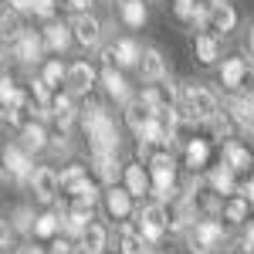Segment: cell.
Listing matches in <instances>:
<instances>
[{"label":"cell","instance_id":"cell-35","mask_svg":"<svg viewBox=\"0 0 254 254\" xmlns=\"http://www.w3.org/2000/svg\"><path fill=\"white\" fill-rule=\"evenodd\" d=\"M210 129H214V136H217V139H231L237 126H234V119L227 116V112H217V116L210 119Z\"/></svg>","mask_w":254,"mask_h":254},{"label":"cell","instance_id":"cell-17","mask_svg":"<svg viewBox=\"0 0 254 254\" xmlns=\"http://www.w3.org/2000/svg\"><path fill=\"white\" fill-rule=\"evenodd\" d=\"M224 166L234 173V170H248L251 166V149H244L241 142H224Z\"/></svg>","mask_w":254,"mask_h":254},{"label":"cell","instance_id":"cell-23","mask_svg":"<svg viewBox=\"0 0 254 254\" xmlns=\"http://www.w3.org/2000/svg\"><path fill=\"white\" fill-rule=\"evenodd\" d=\"M14 55H17L20 61H38L41 58V38H34V34H20V38L14 41Z\"/></svg>","mask_w":254,"mask_h":254},{"label":"cell","instance_id":"cell-41","mask_svg":"<svg viewBox=\"0 0 254 254\" xmlns=\"http://www.w3.org/2000/svg\"><path fill=\"white\" fill-rule=\"evenodd\" d=\"M241 200H248V203L254 200V176L248 180V183H244V187H241Z\"/></svg>","mask_w":254,"mask_h":254},{"label":"cell","instance_id":"cell-44","mask_svg":"<svg viewBox=\"0 0 254 254\" xmlns=\"http://www.w3.org/2000/svg\"><path fill=\"white\" fill-rule=\"evenodd\" d=\"M244 241H248V248H254V220H251V227H248V237Z\"/></svg>","mask_w":254,"mask_h":254},{"label":"cell","instance_id":"cell-14","mask_svg":"<svg viewBox=\"0 0 254 254\" xmlns=\"http://www.w3.org/2000/svg\"><path fill=\"white\" fill-rule=\"evenodd\" d=\"M85 183H88V173H85V166H68V170L58 176V193H64L68 200H71V196L78 193Z\"/></svg>","mask_w":254,"mask_h":254},{"label":"cell","instance_id":"cell-30","mask_svg":"<svg viewBox=\"0 0 254 254\" xmlns=\"http://www.w3.org/2000/svg\"><path fill=\"white\" fill-rule=\"evenodd\" d=\"M102 81H105L109 95H116V98H126V95H129V85H126V78L119 75L116 68H105V71H102Z\"/></svg>","mask_w":254,"mask_h":254},{"label":"cell","instance_id":"cell-16","mask_svg":"<svg viewBox=\"0 0 254 254\" xmlns=\"http://www.w3.org/2000/svg\"><path fill=\"white\" fill-rule=\"evenodd\" d=\"M3 166L17 176V180H27V176H31V159H27V153L17 149V146H7V149H3Z\"/></svg>","mask_w":254,"mask_h":254},{"label":"cell","instance_id":"cell-10","mask_svg":"<svg viewBox=\"0 0 254 254\" xmlns=\"http://www.w3.org/2000/svg\"><path fill=\"white\" fill-rule=\"evenodd\" d=\"M105 61H109V68H112V64H119V68H132V64H139V44L132 38H122L116 48L105 51Z\"/></svg>","mask_w":254,"mask_h":254},{"label":"cell","instance_id":"cell-15","mask_svg":"<svg viewBox=\"0 0 254 254\" xmlns=\"http://www.w3.org/2000/svg\"><path fill=\"white\" fill-rule=\"evenodd\" d=\"M105 207H109V214L116 217V220H126V217L132 214V196L126 193V190H119V187H109Z\"/></svg>","mask_w":254,"mask_h":254},{"label":"cell","instance_id":"cell-37","mask_svg":"<svg viewBox=\"0 0 254 254\" xmlns=\"http://www.w3.org/2000/svg\"><path fill=\"white\" fill-rule=\"evenodd\" d=\"M220 210L227 220H244L248 217V200H241V196H231L227 203H220Z\"/></svg>","mask_w":254,"mask_h":254},{"label":"cell","instance_id":"cell-18","mask_svg":"<svg viewBox=\"0 0 254 254\" xmlns=\"http://www.w3.org/2000/svg\"><path fill=\"white\" fill-rule=\"evenodd\" d=\"M146 190H149V173L142 170V163L126 166V193L129 196H142Z\"/></svg>","mask_w":254,"mask_h":254},{"label":"cell","instance_id":"cell-34","mask_svg":"<svg viewBox=\"0 0 254 254\" xmlns=\"http://www.w3.org/2000/svg\"><path fill=\"white\" fill-rule=\"evenodd\" d=\"M64 71H68V68H64L61 61H48V64H44V75H41V81H44L48 88H61V81H64Z\"/></svg>","mask_w":254,"mask_h":254},{"label":"cell","instance_id":"cell-33","mask_svg":"<svg viewBox=\"0 0 254 254\" xmlns=\"http://www.w3.org/2000/svg\"><path fill=\"white\" fill-rule=\"evenodd\" d=\"M207 156H210V146L203 142V139H193L190 146H187V166H203L207 163Z\"/></svg>","mask_w":254,"mask_h":254},{"label":"cell","instance_id":"cell-2","mask_svg":"<svg viewBox=\"0 0 254 254\" xmlns=\"http://www.w3.org/2000/svg\"><path fill=\"white\" fill-rule=\"evenodd\" d=\"M220 109H217V95L210 88H203V85H190L187 92H183V116L187 119H203V122H210Z\"/></svg>","mask_w":254,"mask_h":254},{"label":"cell","instance_id":"cell-43","mask_svg":"<svg viewBox=\"0 0 254 254\" xmlns=\"http://www.w3.org/2000/svg\"><path fill=\"white\" fill-rule=\"evenodd\" d=\"M17 227H31V214H27V210H20V214H17Z\"/></svg>","mask_w":254,"mask_h":254},{"label":"cell","instance_id":"cell-39","mask_svg":"<svg viewBox=\"0 0 254 254\" xmlns=\"http://www.w3.org/2000/svg\"><path fill=\"white\" fill-rule=\"evenodd\" d=\"M10 237H14V227L0 217V248H10Z\"/></svg>","mask_w":254,"mask_h":254},{"label":"cell","instance_id":"cell-13","mask_svg":"<svg viewBox=\"0 0 254 254\" xmlns=\"http://www.w3.org/2000/svg\"><path fill=\"white\" fill-rule=\"evenodd\" d=\"M71 31H75V38H78L81 44H85V48L98 44V38H102V24H98V20L92 17V14H78V17H75V27H71Z\"/></svg>","mask_w":254,"mask_h":254},{"label":"cell","instance_id":"cell-12","mask_svg":"<svg viewBox=\"0 0 254 254\" xmlns=\"http://www.w3.org/2000/svg\"><path fill=\"white\" fill-rule=\"evenodd\" d=\"M48 116L55 119V126H58L61 132H68V126L75 122V105H71V95H55L51 98V105H48Z\"/></svg>","mask_w":254,"mask_h":254},{"label":"cell","instance_id":"cell-1","mask_svg":"<svg viewBox=\"0 0 254 254\" xmlns=\"http://www.w3.org/2000/svg\"><path fill=\"white\" fill-rule=\"evenodd\" d=\"M81 122H85V132H88V146L95 156H116L119 149V129L112 116L102 109V105H92L81 112Z\"/></svg>","mask_w":254,"mask_h":254},{"label":"cell","instance_id":"cell-8","mask_svg":"<svg viewBox=\"0 0 254 254\" xmlns=\"http://www.w3.org/2000/svg\"><path fill=\"white\" fill-rule=\"evenodd\" d=\"M31 187H34V196H38L41 203H51L58 196V173L51 166H41V170L31 173Z\"/></svg>","mask_w":254,"mask_h":254},{"label":"cell","instance_id":"cell-29","mask_svg":"<svg viewBox=\"0 0 254 254\" xmlns=\"http://www.w3.org/2000/svg\"><path fill=\"white\" fill-rule=\"evenodd\" d=\"M44 41H48L55 51H64V48H68V41H71V31H68L64 24H48V31H44Z\"/></svg>","mask_w":254,"mask_h":254},{"label":"cell","instance_id":"cell-3","mask_svg":"<svg viewBox=\"0 0 254 254\" xmlns=\"http://www.w3.org/2000/svg\"><path fill=\"white\" fill-rule=\"evenodd\" d=\"M149 170H153V190H156V203H166L170 193H173L176 183V166L170 153H149Z\"/></svg>","mask_w":254,"mask_h":254},{"label":"cell","instance_id":"cell-47","mask_svg":"<svg viewBox=\"0 0 254 254\" xmlns=\"http://www.w3.org/2000/svg\"><path fill=\"white\" fill-rule=\"evenodd\" d=\"M0 119H3V105H0Z\"/></svg>","mask_w":254,"mask_h":254},{"label":"cell","instance_id":"cell-19","mask_svg":"<svg viewBox=\"0 0 254 254\" xmlns=\"http://www.w3.org/2000/svg\"><path fill=\"white\" fill-rule=\"evenodd\" d=\"M105 227L102 224H88L81 231V254H102L105 251Z\"/></svg>","mask_w":254,"mask_h":254},{"label":"cell","instance_id":"cell-27","mask_svg":"<svg viewBox=\"0 0 254 254\" xmlns=\"http://www.w3.org/2000/svg\"><path fill=\"white\" fill-rule=\"evenodd\" d=\"M210 187H214V193H220V196H227V193H234V173L220 163L214 173H210Z\"/></svg>","mask_w":254,"mask_h":254},{"label":"cell","instance_id":"cell-49","mask_svg":"<svg viewBox=\"0 0 254 254\" xmlns=\"http://www.w3.org/2000/svg\"><path fill=\"white\" fill-rule=\"evenodd\" d=\"M0 176H3V166H0Z\"/></svg>","mask_w":254,"mask_h":254},{"label":"cell","instance_id":"cell-50","mask_svg":"<svg viewBox=\"0 0 254 254\" xmlns=\"http://www.w3.org/2000/svg\"><path fill=\"white\" fill-rule=\"evenodd\" d=\"M0 3H3V0H0Z\"/></svg>","mask_w":254,"mask_h":254},{"label":"cell","instance_id":"cell-32","mask_svg":"<svg viewBox=\"0 0 254 254\" xmlns=\"http://www.w3.org/2000/svg\"><path fill=\"white\" fill-rule=\"evenodd\" d=\"M146 251H149V248H146L142 234L132 231V227H126V231H122V254H146Z\"/></svg>","mask_w":254,"mask_h":254},{"label":"cell","instance_id":"cell-11","mask_svg":"<svg viewBox=\"0 0 254 254\" xmlns=\"http://www.w3.org/2000/svg\"><path fill=\"white\" fill-rule=\"evenodd\" d=\"M58 224H64L68 231L81 234V231L92 224V207H88V203H75V200H68V207L61 210V220H58Z\"/></svg>","mask_w":254,"mask_h":254},{"label":"cell","instance_id":"cell-20","mask_svg":"<svg viewBox=\"0 0 254 254\" xmlns=\"http://www.w3.org/2000/svg\"><path fill=\"white\" fill-rule=\"evenodd\" d=\"M136 136L142 139V146H170V142H173V139L166 136V129H163V126H159L153 116L142 122V129H139Z\"/></svg>","mask_w":254,"mask_h":254},{"label":"cell","instance_id":"cell-5","mask_svg":"<svg viewBox=\"0 0 254 254\" xmlns=\"http://www.w3.org/2000/svg\"><path fill=\"white\" fill-rule=\"evenodd\" d=\"M237 24V14L231 3H210L207 7V20H203V31L210 34V38H220V34H227V31H234Z\"/></svg>","mask_w":254,"mask_h":254},{"label":"cell","instance_id":"cell-46","mask_svg":"<svg viewBox=\"0 0 254 254\" xmlns=\"http://www.w3.org/2000/svg\"><path fill=\"white\" fill-rule=\"evenodd\" d=\"M146 254H163V251H146Z\"/></svg>","mask_w":254,"mask_h":254},{"label":"cell","instance_id":"cell-38","mask_svg":"<svg viewBox=\"0 0 254 254\" xmlns=\"http://www.w3.org/2000/svg\"><path fill=\"white\" fill-rule=\"evenodd\" d=\"M31 10H34L38 17L51 20V17H55V0H31Z\"/></svg>","mask_w":254,"mask_h":254},{"label":"cell","instance_id":"cell-4","mask_svg":"<svg viewBox=\"0 0 254 254\" xmlns=\"http://www.w3.org/2000/svg\"><path fill=\"white\" fill-rule=\"evenodd\" d=\"M224 241V227L217 220H196V227L190 231V251L193 254H210Z\"/></svg>","mask_w":254,"mask_h":254},{"label":"cell","instance_id":"cell-22","mask_svg":"<svg viewBox=\"0 0 254 254\" xmlns=\"http://www.w3.org/2000/svg\"><path fill=\"white\" fill-rule=\"evenodd\" d=\"M24 34V27H20V14L17 10H0V41H17Z\"/></svg>","mask_w":254,"mask_h":254},{"label":"cell","instance_id":"cell-25","mask_svg":"<svg viewBox=\"0 0 254 254\" xmlns=\"http://www.w3.org/2000/svg\"><path fill=\"white\" fill-rule=\"evenodd\" d=\"M196 58L203 61V64H214L220 58V41L210 38V34H200L196 38Z\"/></svg>","mask_w":254,"mask_h":254},{"label":"cell","instance_id":"cell-40","mask_svg":"<svg viewBox=\"0 0 254 254\" xmlns=\"http://www.w3.org/2000/svg\"><path fill=\"white\" fill-rule=\"evenodd\" d=\"M64 7H71L75 14H88V7H92V0H64Z\"/></svg>","mask_w":254,"mask_h":254},{"label":"cell","instance_id":"cell-36","mask_svg":"<svg viewBox=\"0 0 254 254\" xmlns=\"http://www.w3.org/2000/svg\"><path fill=\"white\" fill-rule=\"evenodd\" d=\"M58 217L55 214H41V217H34V234L38 237H55L58 234Z\"/></svg>","mask_w":254,"mask_h":254},{"label":"cell","instance_id":"cell-9","mask_svg":"<svg viewBox=\"0 0 254 254\" xmlns=\"http://www.w3.org/2000/svg\"><path fill=\"white\" fill-rule=\"evenodd\" d=\"M139 71H142V78L149 85H156V81L166 78V58L156 48H146V51H139Z\"/></svg>","mask_w":254,"mask_h":254},{"label":"cell","instance_id":"cell-6","mask_svg":"<svg viewBox=\"0 0 254 254\" xmlns=\"http://www.w3.org/2000/svg\"><path fill=\"white\" fill-rule=\"evenodd\" d=\"M166 231V207L163 203H146L139 214V234L142 241H159Z\"/></svg>","mask_w":254,"mask_h":254},{"label":"cell","instance_id":"cell-26","mask_svg":"<svg viewBox=\"0 0 254 254\" xmlns=\"http://www.w3.org/2000/svg\"><path fill=\"white\" fill-rule=\"evenodd\" d=\"M119 10H122V20H126L129 27H142V24H146V3H142V0L119 3Z\"/></svg>","mask_w":254,"mask_h":254},{"label":"cell","instance_id":"cell-21","mask_svg":"<svg viewBox=\"0 0 254 254\" xmlns=\"http://www.w3.org/2000/svg\"><path fill=\"white\" fill-rule=\"evenodd\" d=\"M248 71H251V68H248L244 58H231V61H224V68H220V81H224L227 88H237Z\"/></svg>","mask_w":254,"mask_h":254},{"label":"cell","instance_id":"cell-45","mask_svg":"<svg viewBox=\"0 0 254 254\" xmlns=\"http://www.w3.org/2000/svg\"><path fill=\"white\" fill-rule=\"evenodd\" d=\"M248 48H251V55H254V27H251V34H248Z\"/></svg>","mask_w":254,"mask_h":254},{"label":"cell","instance_id":"cell-31","mask_svg":"<svg viewBox=\"0 0 254 254\" xmlns=\"http://www.w3.org/2000/svg\"><path fill=\"white\" fill-rule=\"evenodd\" d=\"M20 132H24V146H27V149H44V146H48V132H44L41 122H31V126L20 129Z\"/></svg>","mask_w":254,"mask_h":254},{"label":"cell","instance_id":"cell-28","mask_svg":"<svg viewBox=\"0 0 254 254\" xmlns=\"http://www.w3.org/2000/svg\"><path fill=\"white\" fill-rule=\"evenodd\" d=\"M149 116H153V112L146 109V102H142V98L129 102V109H126V122H129V129H132V132H139V129H142V122H146Z\"/></svg>","mask_w":254,"mask_h":254},{"label":"cell","instance_id":"cell-48","mask_svg":"<svg viewBox=\"0 0 254 254\" xmlns=\"http://www.w3.org/2000/svg\"><path fill=\"white\" fill-rule=\"evenodd\" d=\"M119 3H129V0H119Z\"/></svg>","mask_w":254,"mask_h":254},{"label":"cell","instance_id":"cell-42","mask_svg":"<svg viewBox=\"0 0 254 254\" xmlns=\"http://www.w3.org/2000/svg\"><path fill=\"white\" fill-rule=\"evenodd\" d=\"M51 248H55L51 254H71V244H68V241H55Z\"/></svg>","mask_w":254,"mask_h":254},{"label":"cell","instance_id":"cell-24","mask_svg":"<svg viewBox=\"0 0 254 254\" xmlns=\"http://www.w3.org/2000/svg\"><path fill=\"white\" fill-rule=\"evenodd\" d=\"M95 170H98V180L109 183V187H116L119 173H122V166H119L116 156H95Z\"/></svg>","mask_w":254,"mask_h":254},{"label":"cell","instance_id":"cell-7","mask_svg":"<svg viewBox=\"0 0 254 254\" xmlns=\"http://www.w3.org/2000/svg\"><path fill=\"white\" fill-rule=\"evenodd\" d=\"M64 85H68V95H88L92 85H95V68L88 61H78L64 71Z\"/></svg>","mask_w":254,"mask_h":254}]
</instances>
